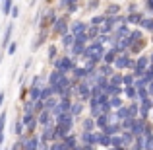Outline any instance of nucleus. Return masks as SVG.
Segmentation results:
<instances>
[{
    "label": "nucleus",
    "mask_w": 153,
    "mask_h": 150,
    "mask_svg": "<svg viewBox=\"0 0 153 150\" xmlns=\"http://www.w3.org/2000/svg\"><path fill=\"white\" fill-rule=\"evenodd\" d=\"M111 148H124L122 146V136H120V135L111 136Z\"/></svg>",
    "instance_id": "7c9ffc66"
},
{
    "label": "nucleus",
    "mask_w": 153,
    "mask_h": 150,
    "mask_svg": "<svg viewBox=\"0 0 153 150\" xmlns=\"http://www.w3.org/2000/svg\"><path fill=\"white\" fill-rule=\"evenodd\" d=\"M99 144H103V146H108V148H111V136L99 135Z\"/></svg>",
    "instance_id": "ea45409f"
},
{
    "label": "nucleus",
    "mask_w": 153,
    "mask_h": 150,
    "mask_svg": "<svg viewBox=\"0 0 153 150\" xmlns=\"http://www.w3.org/2000/svg\"><path fill=\"white\" fill-rule=\"evenodd\" d=\"M49 150H68V148H66V144H64V142H52L51 146H49Z\"/></svg>",
    "instance_id": "37998d69"
},
{
    "label": "nucleus",
    "mask_w": 153,
    "mask_h": 150,
    "mask_svg": "<svg viewBox=\"0 0 153 150\" xmlns=\"http://www.w3.org/2000/svg\"><path fill=\"white\" fill-rule=\"evenodd\" d=\"M22 131H23V125L22 123H16V135L19 136V135H22Z\"/></svg>",
    "instance_id": "8fccbe9b"
},
{
    "label": "nucleus",
    "mask_w": 153,
    "mask_h": 150,
    "mask_svg": "<svg viewBox=\"0 0 153 150\" xmlns=\"http://www.w3.org/2000/svg\"><path fill=\"white\" fill-rule=\"evenodd\" d=\"M72 72H74V78L76 80H85L87 74H89V72H87L85 68H82V66H74V70H72Z\"/></svg>",
    "instance_id": "412c9836"
},
{
    "label": "nucleus",
    "mask_w": 153,
    "mask_h": 150,
    "mask_svg": "<svg viewBox=\"0 0 153 150\" xmlns=\"http://www.w3.org/2000/svg\"><path fill=\"white\" fill-rule=\"evenodd\" d=\"M95 129H97L95 127V119L89 117V119L83 121V133H95Z\"/></svg>",
    "instance_id": "b1692460"
},
{
    "label": "nucleus",
    "mask_w": 153,
    "mask_h": 150,
    "mask_svg": "<svg viewBox=\"0 0 153 150\" xmlns=\"http://www.w3.org/2000/svg\"><path fill=\"white\" fill-rule=\"evenodd\" d=\"M122 84H124V86H132V84H134V76H132V74H122Z\"/></svg>",
    "instance_id": "58836bf2"
},
{
    "label": "nucleus",
    "mask_w": 153,
    "mask_h": 150,
    "mask_svg": "<svg viewBox=\"0 0 153 150\" xmlns=\"http://www.w3.org/2000/svg\"><path fill=\"white\" fill-rule=\"evenodd\" d=\"M43 105H45L47 111H52V109H54L56 105H58V98H56V96H52V98H49V99L43 101Z\"/></svg>",
    "instance_id": "5701e85b"
},
{
    "label": "nucleus",
    "mask_w": 153,
    "mask_h": 150,
    "mask_svg": "<svg viewBox=\"0 0 153 150\" xmlns=\"http://www.w3.org/2000/svg\"><path fill=\"white\" fill-rule=\"evenodd\" d=\"M147 8H151V12H153V2H147Z\"/></svg>",
    "instance_id": "6e6d98bb"
},
{
    "label": "nucleus",
    "mask_w": 153,
    "mask_h": 150,
    "mask_svg": "<svg viewBox=\"0 0 153 150\" xmlns=\"http://www.w3.org/2000/svg\"><path fill=\"white\" fill-rule=\"evenodd\" d=\"M2 57H4V55H0V63H2Z\"/></svg>",
    "instance_id": "bf43d9fd"
},
{
    "label": "nucleus",
    "mask_w": 153,
    "mask_h": 150,
    "mask_svg": "<svg viewBox=\"0 0 153 150\" xmlns=\"http://www.w3.org/2000/svg\"><path fill=\"white\" fill-rule=\"evenodd\" d=\"M56 55V47H49V59H54Z\"/></svg>",
    "instance_id": "603ef678"
},
{
    "label": "nucleus",
    "mask_w": 153,
    "mask_h": 150,
    "mask_svg": "<svg viewBox=\"0 0 153 150\" xmlns=\"http://www.w3.org/2000/svg\"><path fill=\"white\" fill-rule=\"evenodd\" d=\"M114 119L116 121H126V119H130V113H128V107L124 105V107H120V109H116V113H114Z\"/></svg>",
    "instance_id": "f3484780"
},
{
    "label": "nucleus",
    "mask_w": 153,
    "mask_h": 150,
    "mask_svg": "<svg viewBox=\"0 0 153 150\" xmlns=\"http://www.w3.org/2000/svg\"><path fill=\"white\" fill-rule=\"evenodd\" d=\"M132 66V60L130 57H128V53H122V55L116 57L114 64H112V68H116V70H124V68H130Z\"/></svg>",
    "instance_id": "20e7f679"
},
{
    "label": "nucleus",
    "mask_w": 153,
    "mask_h": 150,
    "mask_svg": "<svg viewBox=\"0 0 153 150\" xmlns=\"http://www.w3.org/2000/svg\"><path fill=\"white\" fill-rule=\"evenodd\" d=\"M56 125H74V117L70 113H60L56 115Z\"/></svg>",
    "instance_id": "2eb2a0df"
},
{
    "label": "nucleus",
    "mask_w": 153,
    "mask_h": 150,
    "mask_svg": "<svg viewBox=\"0 0 153 150\" xmlns=\"http://www.w3.org/2000/svg\"><path fill=\"white\" fill-rule=\"evenodd\" d=\"M124 96H128V98H136V88L134 86H128V88H124Z\"/></svg>",
    "instance_id": "79ce46f5"
},
{
    "label": "nucleus",
    "mask_w": 153,
    "mask_h": 150,
    "mask_svg": "<svg viewBox=\"0 0 153 150\" xmlns=\"http://www.w3.org/2000/svg\"><path fill=\"white\" fill-rule=\"evenodd\" d=\"M134 121H136V119H126V121H122V123H120V129H122V131H132V127H134Z\"/></svg>",
    "instance_id": "473e14b6"
},
{
    "label": "nucleus",
    "mask_w": 153,
    "mask_h": 150,
    "mask_svg": "<svg viewBox=\"0 0 153 150\" xmlns=\"http://www.w3.org/2000/svg\"><path fill=\"white\" fill-rule=\"evenodd\" d=\"M33 119H35V115H33V113H23L22 125H23V127H27V125H29V123H31V121H33Z\"/></svg>",
    "instance_id": "e433bc0d"
},
{
    "label": "nucleus",
    "mask_w": 153,
    "mask_h": 150,
    "mask_svg": "<svg viewBox=\"0 0 153 150\" xmlns=\"http://www.w3.org/2000/svg\"><path fill=\"white\" fill-rule=\"evenodd\" d=\"M114 115H111V113H108V115H99L97 119H95V127H99L103 131L105 127H107V125H111V123H114Z\"/></svg>",
    "instance_id": "0eeeda50"
},
{
    "label": "nucleus",
    "mask_w": 153,
    "mask_h": 150,
    "mask_svg": "<svg viewBox=\"0 0 153 150\" xmlns=\"http://www.w3.org/2000/svg\"><path fill=\"white\" fill-rule=\"evenodd\" d=\"M66 12H70V14H74V12H78V2H72V0H68L66 2Z\"/></svg>",
    "instance_id": "a19ab883"
},
{
    "label": "nucleus",
    "mask_w": 153,
    "mask_h": 150,
    "mask_svg": "<svg viewBox=\"0 0 153 150\" xmlns=\"http://www.w3.org/2000/svg\"><path fill=\"white\" fill-rule=\"evenodd\" d=\"M54 96V90H52V86H43L41 88V96H39V99L41 101H45V99H49Z\"/></svg>",
    "instance_id": "6ab92c4d"
},
{
    "label": "nucleus",
    "mask_w": 153,
    "mask_h": 150,
    "mask_svg": "<svg viewBox=\"0 0 153 150\" xmlns=\"http://www.w3.org/2000/svg\"><path fill=\"white\" fill-rule=\"evenodd\" d=\"M16 49H18V45L10 41V45H8V55H14V53H16Z\"/></svg>",
    "instance_id": "09e8293b"
},
{
    "label": "nucleus",
    "mask_w": 153,
    "mask_h": 150,
    "mask_svg": "<svg viewBox=\"0 0 153 150\" xmlns=\"http://www.w3.org/2000/svg\"><path fill=\"white\" fill-rule=\"evenodd\" d=\"M52 26H54V33H60V35H66L68 29H70V23H68L64 18H56Z\"/></svg>",
    "instance_id": "39448f33"
},
{
    "label": "nucleus",
    "mask_w": 153,
    "mask_h": 150,
    "mask_svg": "<svg viewBox=\"0 0 153 150\" xmlns=\"http://www.w3.org/2000/svg\"><path fill=\"white\" fill-rule=\"evenodd\" d=\"M62 45L64 47H72V45H74V35H70V33L62 35Z\"/></svg>",
    "instance_id": "2f4dec72"
},
{
    "label": "nucleus",
    "mask_w": 153,
    "mask_h": 150,
    "mask_svg": "<svg viewBox=\"0 0 153 150\" xmlns=\"http://www.w3.org/2000/svg\"><path fill=\"white\" fill-rule=\"evenodd\" d=\"M49 140H54V127L49 125V127H43V135H41V142L47 144Z\"/></svg>",
    "instance_id": "9d476101"
},
{
    "label": "nucleus",
    "mask_w": 153,
    "mask_h": 150,
    "mask_svg": "<svg viewBox=\"0 0 153 150\" xmlns=\"http://www.w3.org/2000/svg\"><path fill=\"white\" fill-rule=\"evenodd\" d=\"M72 127H74V125H56V127H54V140H56V142H58V139H60V142H62L66 136H70L72 135V133H70Z\"/></svg>",
    "instance_id": "7ed1b4c3"
},
{
    "label": "nucleus",
    "mask_w": 153,
    "mask_h": 150,
    "mask_svg": "<svg viewBox=\"0 0 153 150\" xmlns=\"http://www.w3.org/2000/svg\"><path fill=\"white\" fill-rule=\"evenodd\" d=\"M2 142H4V133H0V148H2Z\"/></svg>",
    "instance_id": "864d4df0"
},
{
    "label": "nucleus",
    "mask_w": 153,
    "mask_h": 150,
    "mask_svg": "<svg viewBox=\"0 0 153 150\" xmlns=\"http://www.w3.org/2000/svg\"><path fill=\"white\" fill-rule=\"evenodd\" d=\"M35 127H37V119H33V121H31V123L27 125L25 129H27V133H33V131H35Z\"/></svg>",
    "instance_id": "49530a36"
},
{
    "label": "nucleus",
    "mask_w": 153,
    "mask_h": 150,
    "mask_svg": "<svg viewBox=\"0 0 153 150\" xmlns=\"http://www.w3.org/2000/svg\"><path fill=\"white\" fill-rule=\"evenodd\" d=\"M6 119H8V113L2 111L0 113V133H4V125H6Z\"/></svg>",
    "instance_id": "a18cd8bd"
},
{
    "label": "nucleus",
    "mask_w": 153,
    "mask_h": 150,
    "mask_svg": "<svg viewBox=\"0 0 153 150\" xmlns=\"http://www.w3.org/2000/svg\"><path fill=\"white\" fill-rule=\"evenodd\" d=\"M108 105H111V107H114V109H120V107H124V103H122V98H120V96H114V98H108Z\"/></svg>",
    "instance_id": "cd10ccee"
},
{
    "label": "nucleus",
    "mask_w": 153,
    "mask_h": 150,
    "mask_svg": "<svg viewBox=\"0 0 153 150\" xmlns=\"http://www.w3.org/2000/svg\"><path fill=\"white\" fill-rule=\"evenodd\" d=\"M99 135L101 133H82V140L85 142V146H95L99 144Z\"/></svg>",
    "instance_id": "423d86ee"
},
{
    "label": "nucleus",
    "mask_w": 153,
    "mask_h": 150,
    "mask_svg": "<svg viewBox=\"0 0 153 150\" xmlns=\"http://www.w3.org/2000/svg\"><path fill=\"white\" fill-rule=\"evenodd\" d=\"M85 29H87V26H85L83 22H79V20H78V22H72V23H70V29H68V31H70V35H74V37H76V35L85 33Z\"/></svg>",
    "instance_id": "6e6552de"
},
{
    "label": "nucleus",
    "mask_w": 153,
    "mask_h": 150,
    "mask_svg": "<svg viewBox=\"0 0 153 150\" xmlns=\"http://www.w3.org/2000/svg\"><path fill=\"white\" fill-rule=\"evenodd\" d=\"M39 148V139L37 136H29L25 142V146H23V150H37Z\"/></svg>",
    "instance_id": "4be33fe9"
},
{
    "label": "nucleus",
    "mask_w": 153,
    "mask_h": 150,
    "mask_svg": "<svg viewBox=\"0 0 153 150\" xmlns=\"http://www.w3.org/2000/svg\"><path fill=\"white\" fill-rule=\"evenodd\" d=\"M37 123L41 125V127H49L51 123V111H47V109H43L41 113H39V117H37Z\"/></svg>",
    "instance_id": "f8f14e48"
},
{
    "label": "nucleus",
    "mask_w": 153,
    "mask_h": 150,
    "mask_svg": "<svg viewBox=\"0 0 153 150\" xmlns=\"http://www.w3.org/2000/svg\"><path fill=\"white\" fill-rule=\"evenodd\" d=\"M103 23H105V16H93V18H91V23H89V26L99 27V26H103Z\"/></svg>",
    "instance_id": "72a5a7b5"
},
{
    "label": "nucleus",
    "mask_w": 153,
    "mask_h": 150,
    "mask_svg": "<svg viewBox=\"0 0 153 150\" xmlns=\"http://www.w3.org/2000/svg\"><path fill=\"white\" fill-rule=\"evenodd\" d=\"M151 64H153V55H151Z\"/></svg>",
    "instance_id": "052dcab7"
},
{
    "label": "nucleus",
    "mask_w": 153,
    "mask_h": 150,
    "mask_svg": "<svg viewBox=\"0 0 153 150\" xmlns=\"http://www.w3.org/2000/svg\"><path fill=\"white\" fill-rule=\"evenodd\" d=\"M108 84H111V86H122V74H120V72H114V74L111 76V78H108Z\"/></svg>",
    "instance_id": "a878e982"
},
{
    "label": "nucleus",
    "mask_w": 153,
    "mask_h": 150,
    "mask_svg": "<svg viewBox=\"0 0 153 150\" xmlns=\"http://www.w3.org/2000/svg\"><path fill=\"white\" fill-rule=\"evenodd\" d=\"M0 150H2V148H0Z\"/></svg>",
    "instance_id": "680f3d73"
},
{
    "label": "nucleus",
    "mask_w": 153,
    "mask_h": 150,
    "mask_svg": "<svg viewBox=\"0 0 153 150\" xmlns=\"http://www.w3.org/2000/svg\"><path fill=\"white\" fill-rule=\"evenodd\" d=\"M120 136H122V146L124 148H126L128 144H132V142H134V139H136L130 131H122V133H120Z\"/></svg>",
    "instance_id": "aec40b11"
},
{
    "label": "nucleus",
    "mask_w": 153,
    "mask_h": 150,
    "mask_svg": "<svg viewBox=\"0 0 153 150\" xmlns=\"http://www.w3.org/2000/svg\"><path fill=\"white\" fill-rule=\"evenodd\" d=\"M12 29H14V23H8L6 31H4V41H2V47H8L10 45V37H12Z\"/></svg>",
    "instance_id": "393cba45"
},
{
    "label": "nucleus",
    "mask_w": 153,
    "mask_h": 150,
    "mask_svg": "<svg viewBox=\"0 0 153 150\" xmlns=\"http://www.w3.org/2000/svg\"><path fill=\"white\" fill-rule=\"evenodd\" d=\"M138 22H142V14H130L126 18V23H138Z\"/></svg>",
    "instance_id": "f704fd0d"
},
{
    "label": "nucleus",
    "mask_w": 153,
    "mask_h": 150,
    "mask_svg": "<svg viewBox=\"0 0 153 150\" xmlns=\"http://www.w3.org/2000/svg\"><path fill=\"white\" fill-rule=\"evenodd\" d=\"M120 10H122L120 4H108L103 16H105V18H114V16H120Z\"/></svg>",
    "instance_id": "9b49d317"
},
{
    "label": "nucleus",
    "mask_w": 153,
    "mask_h": 150,
    "mask_svg": "<svg viewBox=\"0 0 153 150\" xmlns=\"http://www.w3.org/2000/svg\"><path fill=\"white\" fill-rule=\"evenodd\" d=\"M62 142L66 144V148H68V150H72V148H74V146H78V140H76V136H74V135L66 136V139H64Z\"/></svg>",
    "instance_id": "c756f323"
},
{
    "label": "nucleus",
    "mask_w": 153,
    "mask_h": 150,
    "mask_svg": "<svg viewBox=\"0 0 153 150\" xmlns=\"http://www.w3.org/2000/svg\"><path fill=\"white\" fill-rule=\"evenodd\" d=\"M142 27L143 29H149V31H153V20H142Z\"/></svg>",
    "instance_id": "c03bdc74"
},
{
    "label": "nucleus",
    "mask_w": 153,
    "mask_h": 150,
    "mask_svg": "<svg viewBox=\"0 0 153 150\" xmlns=\"http://www.w3.org/2000/svg\"><path fill=\"white\" fill-rule=\"evenodd\" d=\"M83 51H85V47H82V45H72V57L83 55Z\"/></svg>",
    "instance_id": "c9c22d12"
},
{
    "label": "nucleus",
    "mask_w": 153,
    "mask_h": 150,
    "mask_svg": "<svg viewBox=\"0 0 153 150\" xmlns=\"http://www.w3.org/2000/svg\"><path fill=\"white\" fill-rule=\"evenodd\" d=\"M103 55H105V49L103 45H99V43L91 41V45H85V51H83V57H85L87 60H99L101 63L103 60Z\"/></svg>",
    "instance_id": "f257e3e1"
},
{
    "label": "nucleus",
    "mask_w": 153,
    "mask_h": 150,
    "mask_svg": "<svg viewBox=\"0 0 153 150\" xmlns=\"http://www.w3.org/2000/svg\"><path fill=\"white\" fill-rule=\"evenodd\" d=\"M95 70H97L99 76H105V78H111V76L114 74V68H112L111 64H101V66L95 68Z\"/></svg>",
    "instance_id": "ddd939ff"
},
{
    "label": "nucleus",
    "mask_w": 153,
    "mask_h": 150,
    "mask_svg": "<svg viewBox=\"0 0 153 150\" xmlns=\"http://www.w3.org/2000/svg\"><path fill=\"white\" fill-rule=\"evenodd\" d=\"M116 57H118V53H116L114 49H111V51H105V55H103V64H114V60H116Z\"/></svg>",
    "instance_id": "4468645a"
},
{
    "label": "nucleus",
    "mask_w": 153,
    "mask_h": 150,
    "mask_svg": "<svg viewBox=\"0 0 153 150\" xmlns=\"http://www.w3.org/2000/svg\"><path fill=\"white\" fill-rule=\"evenodd\" d=\"M12 8H14V4H12L10 0H4V2H2V14H10Z\"/></svg>",
    "instance_id": "4c0bfd02"
},
{
    "label": "nucleus",
    "mask_w": 153,
    "mask_h": 150,
    "mask_svg": "<svg viewBox=\"0 0 153 150\" xmlns=\"http://www.w3.org/2000/svg\"><path fill=\"white\" fill-rule=\"evenodd\" d=\"M72 150H83V146H74Z\"/></svg>",
    "instance_id": "13d9d810"
},
{
    "label": "nucleus",
    "mask_w": 153,
    "mask_h": 150,
    "mask_svg": "<svg viewBox=\"0 0 153 150\" xmlns=\"http://www.w3.org/2000/svg\"><path fill=\"white\" fill-rule=\"evenodd\" d=\"M122 129H120V123H111L101 131V135H107V136H114V135H120Z\"/></svg>",
    "instance_id": "1a4fd4ad"
},
{
    "label": "nucleus",
    "mask_w": 153,
    "mask_h": 150,
    "mask_svg": "<svg viewBox=\"0 0 153 150\" xmlns=\"http://www.w3.org/2000/svg\"><path fill=\"white\" fill-rule=\"evenodd\" d=\"M101 6V2H97V0H93V2H87V8L89 10H95V8H99Z\"/></svg>",
    "instance_id": "de8ad7c7"
},
{
    "label": "nucleus",
    "mask_w": 153,
    "mask_h": 150,
    "mask_svg": "<svg viewBox=\"0 0 153 150\" xmlns=\"http://www.w3.org/2000/svg\"><path fill=\"white\" fill-rule=\"evenodd\" d=\"M85 35H87V39H89V41H95V39H97L101 33H99V27H95V26H87Z\"/></svg>",
    "instance_id": "a211bd4d"
},
{
    "label": "nucleus",
    "mask_w": 153,
    "mask_h": 150,
    "mask_svg": "<svg viewBox=\"0 0 153 150\" xmlns=\"http://www.w3.org/2000/svg\"><path fill=\"white\" fill-rule=\"evenodd\" d=\"M0 105H4V94L0 92Z\"/></svg>",
    "instance_id": "5fc2aeb1"
},
{
    "label": "nucleus",
    "mask_w": 153,
    "mask_h": 150,
    "mask_svg": "<svg viewBox=\"0 0 153 150\" xmlns=\"http://www.w3.org/2000/svg\"><path fill=\"white\" fill-rule=\"evenodd\" d=\"M10 14H12V18H18V14H19V8H18V6H14V8H12V12H10Z\"/></svg>",
    "instance_id": "3c124183"
},
{
    "label": "nucleus",
    "mask_w": 153,
    "mask_h": 150,
    "mask_svg": "<svg viewBox=\"0 0 153 150\" xmlns=\"http://www.w3.org/2000/svg\"><path fill=\"white\" fill-rule=\"evenodd\" d=\"M54 66H56V70H58V72H62L64 76H66L68 72H72V70H74V64H72V60L68 59V57H60L58 60H54Z\"/></svg>",
    "instance_id": "f03ea898"
},
{
    "label": "nucleus",
    "mask_w": 153,
    "mask_h": 150,
    "mask_svg": "<svg viewBox=\"0 0 153 150\" xmlns=\"http://www.w3.org/2000/svg\"><path fill=\"white\" fill-rule=\"evenodd\" d=\"M143 131H146V129H143V119H138V121H134V127H132V135L134 136H143Z\"/></svg>",
    "instance_id": "dca6fc26"
},
{
    "label": "nucleus",
    "mask_w": 153,
    "mask_h": 150,
    "mask_svg": "<svg viewBox=\"0 0 153 150\" xmlns=\"http://www.w3.org/2000/svg\"><path fill=\"white\" fill-rule=\"evenodd\" d=\"M62 72H58V70H54V72H52V74L49 76V86H56V84H58L60 82V78H62Z\"/></svg>",
    "instance_id": "bb28decb"
},
{
    "label": "nucleus",
    "mask_w": 153,
    "mask_h": 150,
    "mask_svg": "<svg viewBox=\"0 0 153 150\" xmlns=\"http://www.w3.org/2000/svg\"><path fill=\"white\" fill-rule=\"evenodd\" d=\"M149 94H153V82L149 84Z\"/></svg>",
    "instance_id": "4d7b16f0"
},
{
    "label": "nucleus",
    "mask_w": 153,
    "mask_h": 150,
    "mask_svg": "<svg viewBox=\"0 0 153 150\" xmlns=\"http://www.w3.org/2000/svg\"><path fill=\"white\" fill-rule=\"evenodd\" d=\"M82 111H83V105H82V103H72V107H70V115H72V117L82 115Z\"/></svg>",
    "instance_id": "c85d7f7f"
}]
</instances>
